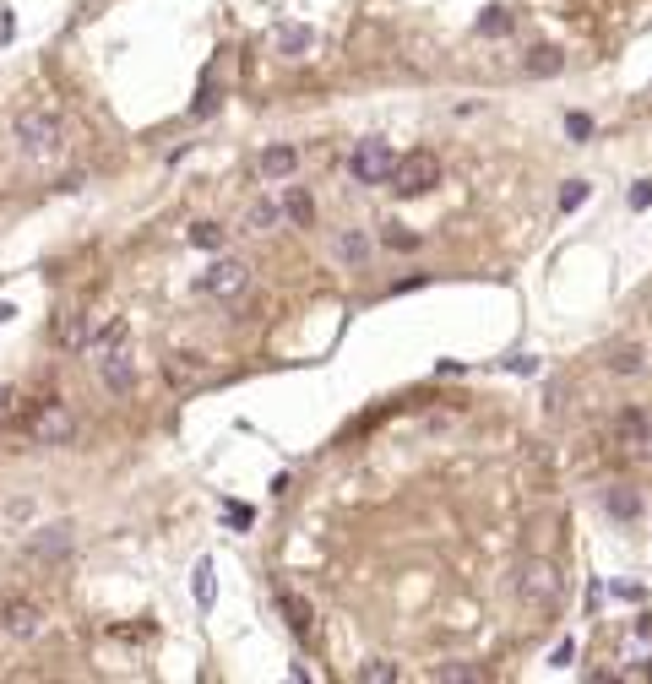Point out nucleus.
Wrapping results in <instances>:
<instances>
[{
	"instance_id": "nucleus-1",
	"label": "nucleus",
	"mask_w": 652,
	"mask_h": 684,
	"mask_svg": "<svg viewBox=\"0 0 652 684\" xmlns=\"http://www.w3.org/2000/svg\"><path fill=\"white\" fill-rule=\"evenodd\" d=\"M516 592H522V603H528V608H555L560 592H565V581H560V571L549 560H528V565H522V576H516Z\"/></svg>"
},
{
	"instance_id": "nucleus-2",
	"label": "nucleus",
	"mask_w": 652,
	"mask_h": 684,
	"mask_svg": "<svg viewBox=\"0 0 652 684\" xmlns=\"http://www.w3.org/2000/svg\"><path fill=\"white\" fill-rule=\"evenodd\" d=\"M391 169H397V153H391V142H380V136H370V142H359L348 153V174L359 185H386Z\"/></svg>"
},
{
	"instance_id": "nucleus-3",
	"label": "nucleus",
	"mask_w": 652,
	"mask_h": 684,
	"mask_svg": "<svg viewBox=\"0 0 652 684\" xmlns=\"http://www.w3.org/2000/svg\"><path fill=\"white\" fill-rule=\"evenodd\" d=\"M440 185V158L435 153H408L397 158V169H391V190L397 196H424Z\"/></svg>"
},
{
	"instance_id": "nucleus-4",
	"label": "nucleus",
	"mask_w": 652,
	"mask_h": 684,
	"mask_svg": "<svg viewBox=\"0 0 652 684\" xmlns=\"http://www.w3.org/2000/svg\"><path fill=\"white\" fill-rule=\"evenodd\" d=\"M17 142H22L28 153H54V147H60V114L44 109V104L22 109V114H17Z\"/></svg>"
},
{
	"instance_id": "nucleus-5",
	"label": "nucleus",
	"mask_w": 652,
	"mask_h": 684,
	"mask_svg": "<svg viewBox=\"0 0 652 684\" xmlns=\"http://www.w3.org/2000/svg\"><path fill=\"white\" fill-rule=\"evenodd\" d=\"M33 440L38 446H71L77 440V413L65 402H44L38 419H33Z\"/></svg>"
},
{
	"instance_id": "nucleus-6",
	"label": "nucleus",
	"mask_w": 652,
	"mask_h": 684,
	"mask_svg": "<svg viewBox=\"0 0 652 684\" xmlns=\"http://www.w3.org/2000/svg\"><path fill=\"white\" fill-rule=\"evenodd\" d=\"M250 283V266L239 261V255H218L207 271H202V294H218V299H229V294H239Z\"/></svg>"
},
{
	"instance_id": "nucleus-7",
	"label": "nucleus",
	"mask_w": 652,
	"mask_h": 684,
	"mask_svg": "<svg viewBox=\"0 0 652 684\" xmlns=\"http://www.w3.org/2000/svg\"><path fill=\"white\" fill-rule=\"evenodd\" d=\"M0 630L17 636V641H33L44 630V608L28 603V597H12V603H0Z\"/></svg>"
},
{
	"instance_id": "nucleus-8",
	"label": "nucleus",
	"mask_w": 652,
	"mask_h": 684,
	"mask_svg": "<svg viewBox=\"0 0 652 684\" xmlns=\"http://www.w3.org/2000/svg\"><path fill=\"white\" fill-rule=\"evenodd\" d=\"M98 375H104V386H109L114 396H125L130 386H137V359H130V348L104 354V359H98Z\"/></svg>"
},
{
	"instance_id": "nucleus-9",
	"label": "nucleus",
	"mask_w": 652,
	"mask_h": 684,
	"mask_svg": "<svg viewBox=\"0 0 652 684\" xmlns=\"http://www.w3.org/2000/svg\"><path fill=\"white\" fill-rule=\"evenodd\" d=\"M54 337H60V348H71V354H88V342H93V326L82 310H60L54 321Z\"/></svg>"
},
{
	"instance_id": "nucleus-10",
	"label": "nucleus",
	"mask_w": 652,
	"mask_h": 684,
	"mask_svg": "<svg viewBox=\"0 0 652 684\" xmlns=\"http://www.w3.org/2000/svg\"><path fill=\"white\" fill-rule=\"evenodd\" d=\"M33 555H38V560H65V555H71V527H65V521L38 527V538H33Z\"/></svg>"
},
{
	"instance_id": "nucleus-11",
	"label": "nucleus",
	"mask_w": 652,
	"mask_h": 684,
	"mask_svg": "<svg viewBox=\"0 0 652 684\" xmlns=\"http://www.w3.org/2000/svg\"><path fill=\"white\" fill-rule=\"evenodd\" d=\"M294 169H299V147H288V142L261 153V179H288Z\"/></svg>"
},
{
	"instance_id": "nucleus-12",
	"label": "nucleus",
	"mask_w": 652,
	"mask_h": 684,
	"mask_svg": "<svg viewBox=\"0 0 652 684\" xmlns=\"http://www.w3.org/2000/svg\"><path fill=\"white\" fill-rule=\"evenodd\" d=\"M647 435H652V430H647V413H641V407H625V413L614 419V440H620V446L641 451V446H647Z\"/></svg>"
},
{
	"instance_id": "nucleus-13",
	"label": "nucleus",
	"mask_w": 652,
	"mask_h": 684,
	"mask_svg": "<svg viewBox=\"0 0 652 684\" xmlns=\"http://www.w3.org/2000/svg\"><path fill=\"white\" fill-rule=\"evenodd\" d=\"M604 505H609L614 521H636V516H641V495H636L631 484H609V489H604Z\"/></svg>"
},
{
	"instance_id": "nucleus-14",
	"label": "nucleus",
	"mask_w": 652,
	"mask_h": 684,
	"mask_svg": "<svg viewBox=\"0 0 652 684\" xmlns=\"http://www.w3.org/2000/svg\"><path fill=\"white\" fill-rule=\"evenodd\" d=\"M332 250H338L343 266H364V261H370V234H364V229H343Z\"/></svg>"
},
{
	"instance_id": "nucleus-15",
	"label": "nucleus",
	"mask_w": 652,
	"mask_h": 684,
	"mask_svg": "<svg viewBox=\"0 0 652 684\" xmlns=\"http://www.w3.org/2000/svg\"><path fill=\"white\" fill-rule=\"evenodd\" d=\"M278 613H283V625H288L294 636H310V603H305V597L278 592Z\"/></svg>"
},
{
	"instance_id": "nucleus-16",
	"label": "nucleus",
	"mask_w": 652,
	"mask_h": 684,
	"mask_svg": "<svg viewBox=\"0 0 652 684\" xmlns=\"http://www.w3.org/2000/svg\"><path fill=\"white\" fill-rule=\"evenodd\" d=\"M522 65H528V77H555L560 65H565V54L555 44H539V49H528V60H522Z\"/></svg>"
},
{
	"instance_id": "nucleus-17",
	"label": "nucleus",
	"mask_w": 652,
	"mask_h": 684,
	"mask_svg": "<svg viewBox=\"0 0 652 684\" xmlns=\"http://www.w3.org/2000/svg\"><path fill=\"white\" fill-rule=\"evenodd\" d=\"M283 213H288L299 229H310V218H315V201H310V190H305V185H288V196H283Z\"/></svg>"
},
{
	"instance_id": "nucleus-18",
	"label": "nucleus",
	"mask_w": 652,
	"mask_h": 684,
	"mask_svg": "<svg viewBox=\"0 0 652 684\" xmlns=\"http://www.w3.org/2000/svg\"><path fill=\"white\" fill-rule=\"evenodd\" d=\"M114 348H125V321H109L104 331H93V342H88V354H114Z\"/></svg>"
},
{
	"instance_id": "nucleus-19",
	"label": "nucleus",
	"mask_w": 652,
	"mask_h": 684,
	"mask_svg": "<svg viewBox=\"0 0 652 684\" xmlns=\"http://www.w3.org/2000/svg\"><path fill=\"white\" fill-rule=\"evenodd\" d=\"M163 375H169L174 386H190V380H202V364H196V354H174V359L163 364Z\"/></svg>"
},
{
	"instance_id": "nucleus-20",
	"label": "nucleus",
	"mask_w": 652,
	"mask_h": 684,
	"mask_svg": "<svg viewBox=\"0 0 652 684\" xmlns=\"http://www.w3.org/2000/svg\"><path fill=\"white\" fill-rule=\"evenodd\" d=\"M511 28H516V17H511L506 6H489V12L479 17V33H484V38H506Z\"/></svg>"
},
{
	"instance_id": "nucleus-21",
	"label": "nucleus",
	"mask_w": 652,
	"mask_h": 684,
	"mask_svg": "<svg viewBox=\"0 0 652 684\" xmlns=\"http://www.w3.org/2000/svg\"><path fill=\"white\" fill-rule=\"evenodd\" d=\"M609 370L614 375H636L641 370V348H636V342H620V348L609 354Z\"/></svg>"
},
{
	"instance_id": "nucleus-22",
	"label": "nucleus",
	"mask_w": 652,
	"mask_h": 684,
	"mask_svg": "<svg viewBox=\"0 0 652 684\" xmlns=\"http://www.w3.org/2000/svg\"><path fill=\"white\" fill-rule=\"evenodd\" d=\"M278 218H283V213H278V201H267V196H261V201H255V207H250V218H245V223H250L255 234H267V229H272Z\"/></svg>"
},
{
	"instance_id": "nucleus-23",
	"label": "nucleus",
	"mask_w": 652,
	"mask_h": 684,
	"mask_svg": "<svg viewBox=\"0 0 652 684\" xmlns=\"http://www.w3.org/2000/svg\"><path fill=\"white\" fill-rule=\"evenodd\" d=\"M223 239H229V234H223L218 223H190V245H196V250H223Z\"/></svg>"
},
{
	"instance_id": "nucleus-24",
	"label": "nucleus",
	"mask_w": 652,
	"mask_h": 684,
	"mask_svg": "<svg viewBox=\"0 0 652 684\" xmlns=\"http://www.w3.org/2000/svg\"><path fill=\"white\" fill-rule=\"evenodd\" d=\"M359 679H364V684H391V679H397V663H386V657H370V663L359 668Z\"/></svg>"
},
{
	"instance_id": "nucleus-25",
	"label": "nucleus",
	"mask_w": 652,
	"mask_h": 684,
	"mask_svg": "<svg viewBox=\"0 0 652 684\" xmlns=\"http://www.w3.org/2000/svg\"><path fill=\"white\" fill-rule=\"evenodd\" d=\"M278 44H283V54H305L310 49V28H283Z\"/></svg>"
},
{
	"instance_id": "nucleus-26",
	"label": "nucleus",
	"mask_w": 652,
	"mask_h": 684,
	"mask_svg": "<svg viewBox=\"0 0 652 684\" xmlns=\"http://www.w3.org/2000/svg\"><path fill=\"white\" fill-rule=\"evenodd\" d=\"M380 239H386L391 250H419V234H408L403 223H386V234H380Z\"/></svg>"
},
{
	"instance_id": "nucleus-27",
	"label": "nucleus",
	"mask_w": 652,
	"mask_h": 684,
	"mask_svg": "<svg viewBox=\"0 0 652 684\" xmlns=\"http://www.w3.org/2000/svg\"><path fill=\"white\" fill-rule=\"evenodd\" d=\"M587 201V179H565V190H560V213H576Z\"/></svg>"
},
{
	"instance_id": "nucleus-28",
	"label": "nucleus",
	"mask_w": 652,
	"mask_h": 684,
	"mask_svg": "<svg viewBox=\"0 0 652 684\" xmlns=\"http://www.w3.org/2000/svg\"><path fill=\"white\" fill-rule=\"evenodd\" d=\"M435 679H446V684H468V679H479V668H468V663H446V668H435Z\"/></svg>"
},
{
	"instance_id": "nucleus-29",
	"label": "nucleus",
	"mask_w": 652,
	"mask_h": 684,
	"mask_svg": "<svg viewBox=\"0 0 652 684\" xmlns=\"http://www.w3.org/2000/svg\"><path fill=\"white\" fill-rule=\"evenodd\" d=\"M196 603H202V608L213 603V565H207V560L196 565Z\"/></svg>"
},
{
	"instance_id": "nucleus-30",
	"label": "nucleus",
	"mask_w": 652,
	"mask_h": 684,
	"mask_svg": "<svg viewBox=\"0 0 652 684\" xmlns=\"http://www.w3.org/2000/svg\"><path fill=\"white\" fill-rule=\"evenodd\" d=\"M565 130L576 136V142H587V136H593V120H587V114H565Z\"/></svg>"
},
{
	"instance_id": "nucleus-31",
	"label": "nucleus",
	"mask_w": 652,
	"mask_h": 684,
	"mask_svg": "<svg viewBox=\"0 0 652 684\" xmlns=\"http://www.w3.org/2000/svg\"><path fill=\"white\" fill-rule=\"evenodd\" d=\"M652 207V179H641L636 190H631V213H647Z\"/></svg>"
},
{
	"instance_id": "nucleus-32",
	"label": "nucleus",
	"mask_w": 652,
	"mask_h": 684,
	"mask_svg": "<svg viewBox=\"0 0 652 684\" xmlns=\"http://www.w3.org/2000/svg\"><path fill=\"white\" fill-rule=\"evenodd\" d=\"M213 104H218V93H213V88H202V93H196V109H190V114L202 120V114H213Z\"/></svg>"
},
{
	"instance_id": "nucleus-33",
	"label": "nucleus",
	"mask_w": 652,
	"mask_h": 684,
	"mask_svg": "<svg viewBox=\"0 0 652 684\" xmlns=\"http://www.w3.org/2000/svg\"><path fill=\"white\" fill-rule=\"evenodd\" d=\"M229 527H250V505H229Z\"/></svg>"
},
{
	"instance_id": "nucleus-34",
	"label": "nucleus",
	"mask_w": 652,
	"mask_h": 684,
	"mask_svg": "<svg viewBox=\"0 0 652 684\" xmlns=\"http://www.w3.org/2000/svg\"><path fill=\"white\" fill-rule=\"evenodd\" d=\"M571 657H576V646H571V641H560V646H555V657H549V663H555V668H565V663H571Z\"/></svg>"
},
{
	"instance_id": "nucleus-35",
	"label": "nucleus",
	"mask_w": 652,
	"mask_h": 684,
	"mask_svg": "<svg viewBox=\"0 0 652 684\" xmlns=\"http://www.w3.org/2000/svg\"><path fill=\"white\" fill-rule=\"evenodd\" d=\"M12 413V386H0V419Z\"/></svg>"
},
{
	"instance_id": "nucleus-36",
	"label": "nucleus",
	"mask_w": 652,
	"mask_h": 684,
	"mask_svg": "<svg viewBox=\"0 0 652 684\" xmlns=\"http://www.w3.org/2000/svg\"><path fill=\"white\" fill-rule=\"evenodd\" d=\"M12 315H17V304H6V299H0V326H6Z\"/></svg>"
},
{
	"instance_id": "nucleus-37",
	"label": "nucleus",
	"mask_w": 652,
	"mask_h": 684,
	"mask_svg": "<svg viewBox=\"0 0 652 684\" xmlns=\"http://www.w3.org/2000/svg\"><path fill=\"white\" fill-rule=\"evenodd\" d=\"M647 673H652V663H647Z\"/></svg>"
}]
</instances>
